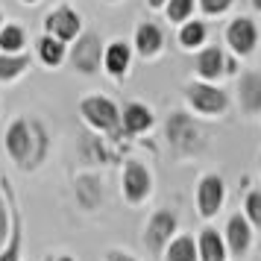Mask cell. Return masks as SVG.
Wrapping results in <instances>:
<instances>
[{
    "label": "cell",
    "instance_id": "484cf974",
    "mask_svg": "<svg viewBox=\"0 0 261 261\" xmlns=\"http://www.w3.org/2000/svg\"><path fill=\"white\" fill-rule=\"evenodd\" d=\"M197 3H200V9H202L205 15L217 18V15H226V12H229L235 0H197Z\"/></svg>",
    "mask_w": 261,
    "mask_h": 261
},
{
    "label": "cell",
    "instance_id": "ac0fdd59",
    "mask_svg": "<svg viewBox=\"0 0 261 261\" xmlns=\"http://www.w3.org/2000/svg\"><path fill=\"white\" fill-rule=\"evenodd\" d=\"M197 261H226V244H223V235L217 232V229H200V235H197Z\"/></svg>",
    "mask_w": 261,
    "mask_h": 261
},
{
    "label": "cell",
    "instance_id": "4fadbf2b",
    "mask_svg": "<svg viewBox=\"0 0 261 261\" xmlns=\"http://www.w3.org/2000/svg\"><path fill=\"white\" fill-rule=\"evenodd\" d=\"M129 47H135V53H138L141 59H155V56H162V50H165V33H162V27L153 24V21L138 24Z\"/></svg>",
    "mask_w": 261,
    "mask_h": 261
},
{
    "label": "cell",
    "instance_id": "f546056e",
    "mask_svg": "<svg viewBox=\"0 0 261 261\" xmlns=\"http://www.w3.org/2000/svg\"><path fill=\"white\" fill-rule=\"evenodd\" d=\"M252 9H255V12H261V0H252Z\"/></svg>",
    "mask_w": 261,
    "mask_h": 261
},
{
    "label": "cell",
    "instance_id": "44dd1931",
    "mask_svg": "<svg viewBox=\"0 0 261 261\" xmlns=\"http://www.w3.org/2000/svg\"><path fill=\"white\" fill-rule=\"evenodd\" d=\"M27 50V33L18 24H3L0 27V53L3 56H15Z\"/></svg>",
    "mask_w": 261,
    "mask_h": 261
},
{
    "label": "cell",
    "instance_id": "5b68a950",
    "mask_svg": "<svg viewBox=\"0 0 261 261\" xmlns=\"http://www.w3.org/2000/svg\"><path fill=\"white\" fill-rule=\"evenodd\" d=\"M185 103H188L197 115L214 118V115H223L226 109H229V94H226L220 85L188 83L185 85Z\"/></svg>",
    "mask_w": 261,
    "mask_h": 261
},
{
    "label": "cell",
    "instance_id": "7402d4cb",
    "mask_svg": "<svg viewBox=\"0 0 261 261\" xmlns=\"http://www.w3.org/2000/svg\"><path fill=\"white\" fill-rule=\"evenodd\" d=\"M165 261H197V244L191 235H176L162 252Z\"/></svg>",
    "mask_w": 261,
    "mask_h": 261
},
{
    "label": "cell",
    "instance_id": "7c38bea8",
    "mask_svg": "<svg viewBox=\"0 0 261 261\" xmlns=\"http://www.w3.org/2000/svg\"><path fill=\"white\" fill-rule=\"evenodd\" d=\"M194 73L200 76V83L217 85L226 76V56L220 47H202L194 59Z\"/></svg>",
    "mask_w": 261,
    "mask_h": 261
},
{
    "label": "cell",
    "instance_id": "52a82bcc",
    "mask_svg": "<svg viewBox=\"0 0 261 261\" xmlns=\"http://www.w3.org/2000/svg\"><path fill=\"white\" fill-rule=\"evenodd\" d=\"M80 33H83V15L76 12V9H71L68 3L56 6V9L47 12V18H44V36L56 38L62 44H71Z\"/></svg>",
    "mask_w": 261,
    "mask_h": 261
},
{
    "label": "cell",
    "instance_id": "9c48e42d",
    "mask_svg": "<svg viewBox=\"0 0 261 261\" xmlns=\"http://www.w3.org/2000/svg\"><path fill=\"white\" fill-rule=\"evenodd\" d=\"M120 191H123L126 202H132V205L144 202L150 194H153V173H150V167L141 165V162H135V159H129V162L123 165Z\"/></svg>",
    "mask_w": 261,
    "mask_h": 261
},
{
    "label": "cell",
    "instance_id": "4316f807",
    "mask_svg": "<svg viewBox=\"0 0 261 261\" xmlns=\"http://www.w3.org/2000/svg\"><path fill=\"white\" fill-rule=\"evenodd\" d=\"M9 226H12V217H9V202L0 197V249L6 247V241H9Z\"/></svg>",
    "mask_w": 261,
    "mask_h": 261
},
{
    "label": "cell",
    "instance_id": "ba28073f",
    "mask_svg": "<svg viewBox=\"0 0 261 261\" xmlns=\"http://www.w3.org/2000/svg\"><path fill=\"white\" fill-rule=\"evenodd\" d=\"M226 202V182L217 173H202L197 182V212L202 220H212L220 214Z\"/></svg>",
    "mask_w": 261,
    "mask_h": 261
},
{
    "label": "cell",
    "instance_id": "cb8c5ba5",
    "mask_svg": "<svg viewBox=\"0 0 261 261\" xmlns=\"http://www.w3.org/2000/svg\"><path fill=\"white\" fill-rule=\"evenodd\" d=\"M194 3H197V0H167L165 3L167 21H170V24H185V21H191Z\"/></svg>",
    "mask_w": 261,
    "mask_h": 261
},
{
    "label": "cell",
    "instance_id": "d6986e66",
    "mask_svg": "<svg viewBox=\"0 0 261 261\" xmlns=\"http://www.w3.org/2000/svg\"><path fill=\"white\" fill-rule=\"evenodd\" d=\"M205 38H208V24L205 21H185V24H179L176 41L182 50H202Z\"/></svg>",
    "mask_w": 261,
    "mask_h": 261
},
{
    "label": "cell",
    "instance_id": "e0dca14e",
    "mask_svg": "<svg viewBox=\"0 0 261 261\" xmlns=\"http://www.w3.org/2000/svg\"><path fill=\"white\" fill-rule=\"evenodd\" d=\"M73 194H76V202L83 205L85 212H94L97 205L103 202V179L97 173H83L73 182Z\"/></svg>",
    "mask_w": 261,
    "mask_h": 261
},
{
    "label": "cell",
    "instance_id": "4dcf8cb0",
    "mask_svg": "<svg viewBox=\"0 0 261 261\" xmlns=\"http://www.w3.org/2000/svg\"><path fill=\"white\" fill-rule=\"evenodd\" d=\"M56 261H73V258H71V255H59Z\"/></svg>",
    "mask_w": 261,
    "mask_h": 261
},
{
    "label": "cell",
    "instance_id": "8992f818",
    "mask_svg": "<svg viewBox=\"0 0 261 261\" xmlns=\"http://www.w3.org/2000/svg\"><path fill=\"white\" fill-rule=\"evenodd\" d=\"M176 229H179V217L173 212H167V208H159V212L147 220V226H144V247L150 249L153 255H162L165 252V247L176 238Z\"/></svg>",
    "mask_w": 261,
    "mask_h": 261
},
{
    "label": "cell",
    "instance_id": "1f68e13d",
    "mask_svg": "<svg viewBox=\"0 0 261 261\" xmlns=\"http://www.w3.org/2000/svg\"><path fill=\"white\" fill-rule=\"evenodd\" d=\"M21 3H38V0H21Z\"/></svg>",
    "mask_w": 261,
    "mask_h": 261
},
{
    "label": "cell",
    "instance_id": "7a4b0ae2",
    "mask_svg": "<svg viewBox=\"0 0 261 261\" xmlns=\"http://www.w3.org/2000/svg\"><path fill=\"white\" fill-rule=\"evenodd\" d=\"M165 138L179 155H197L205 147V132L188 112H170L165 123Z\"/></svg>",
    "mask_w": 261,
    "mask_h": 261
},
{
    "label": "cell",
    "instance_id": "ffe728a7",
    "mask_svg": "<svg viewBox=\"0 0 261 261\" xmlns=\"http://www.w3.org/2000/svg\"><path fill=\"white\" fill-rule=\"evenodd\" d=\"M30 65H33V59H30V53H15V56H3L0 53V83H15L18 76H24L27 71H30Z\"/></svg>",
    "mask_w": 261,
    "mask_h": 261
},
{
    "label": "cell",
    "instance_id": "f1b7e54d",
    "mask_svg": "<svg viewBox=\"0 0 261 261\" xmlns=\"http://www.w3.org/2000/svg\"><path fill=\"white\" fill-rule=\"evenodd\" d=\"M147 3H150V9H165L167 0H147Z\"/></svg>",
    "mask_w": 261,
    "mask_h": 261
},
{
    "label": "cell",
    "instance_id": "3957f363",
    "mask_svg": "<svg viewBox=\"0 0 261 261\" xmlns=\"http://www.w3.org/2000/svg\"><path fill=\"white\" fill-rule=\"evenodd\" d=\"M103 47L106 44H103V38L97 36V33H80L71 41L65 62L71 65L73 71L85 73V76H94L103 68Z\"/></svg>",
    "mask_w": 261,
    "mask_h": 261
},
{
    "label": "cell",
    "instance_id": "83f0119b",
    "mask_svg": "<svg viewBox=\"0 0 261 261\" xmlns=\"http://www.w3.org/2000/svg\"><path fill=\"white\" fill-rule=\"evenodd\" d=\"M106 261H138L132 252H126V249H118V247H112L106 249Z\"/></svg>",
    "mask_w": 261,
    "mask_h": 261
},
{
    "label": "cell",
    "instance_id": "603a6c76",
    "mask_svg": "<svg viewBox=\"0 0 261 261\" xmlns=\"http://www.w3.org/2000/svg\"><path fill=\"white\" fill-rule=\"evenodd\" d=\"M65 56H68V44H62V41H56L50 36L38 38V59L44 62L47 68H59L65 62Z\"/></svg>",
    "mask_w": 261,
    "mask_h": 261
},
{
    "label": "cell",
    "instance_id": "d6a6232c",
    "mask_svg": "<svg viewBox=\"0 0 261 261\" xmlns=\"http://www.w3.org/2000/svg\"><path fill=\"white\" fill-rule=\"evenodd\" d=\"M0 27H3V12H0Z\"/></svg>",
    "mask_w": 261,
    "mask_h": 261
},
{
    "label": "cell",
    "instance_id": "8fae6325",
    "mask_svg": "<svg viewBox=\"0 0 261 261\" xmlns=\"http://www.w3.org/2000/svg\"><path fill=\"white\" fill-rule=\"evenodd\" d=\"M223 244H226V255H247L252 247V226L247 223V217L238 212L226 220V232H223Z\"/></svg>",
    "mask_w": 261,
    "mask_h": 261
},
{
    "label": "cell",
    "instance_id": "9a60e30c",
    "mask_svg": "<svg viewBox=\"0 0 261 261\" xmlns=\"http://www.w3.org/2000/svg\"><path fill=\"white\" fill-rule=\"evenodd\" d=\"M129 62H132V47L123 38H115V41H109L106 47H103V71L109 76H115V80L126 76Z\"/></svg>",
    "mask_w": 261,
    "mask_h": 261
},
{
    "label": "cell",
    "instance_id": "277c9868",
    "mask_svg": "<svg viewBox=\"0 0 261 261\" xmlns=\"http://www.w3.org/2000/svg\"><path fill=\"white\" fill-rule=\"evenodd\" d=\"M80 115L83 120L97 132V135H109V132H120V109L103 94H91L80 103Z\"/></svg>",
    "mask_w": 261,
    "mask_h": 261
},
{
    "label": "cell",
    "instance_id": "2e32d148",
    "mask_svg": "<svg viewBox=\"0 0 261 261\" xmlns=\"http://www.w3.org/2000/svg\"><path fill=\"white\" fill-rule=\"evenodd\" d=\"M153 123H155L153 109L144 106V103H126L123 112H120V129L126 132V135H141V132H147Z\"/></svg>",
    "mask_w": 261,
    "mask_h": 261
},
{
    "label": "cell",
    "instance_id": "836d02e7",
    "mask_svg": "<svg viewBox=\"0 0 261 261\" xmlns=\"http://www.w3.org/2000/svg\"><path fill=\"white\" fill-rule=\"evenodd\" d=\"M106 3H115V0H106Z\"/></svg>",
    "mask_w": 261,
    "mask_h": 261
},
{
    "label": "cell",
    "instance_id": "5bb4252c",
    "mask_svg": "<svg viewBox=\"0 0 261 261\" xmlns=\"http://www.w3.org/2000/svg\"><path fill=\"white\" fill-rule=\"evenodd\" d=\"M238 106L244 115H261V73L244 71L238 76Z\"/></svg>",
    "mask_w": 261,
    "mask_h": 261
},
{
    "label": "cell",
    "instance_id": "d4e9b609",
    "mask_svg": "<svg viewBox=\"0 0 261 261\" xmlns=\"http://www.w3.org/2000/svg\"><path fill=\"white\" fill-rule=\"evenodd\" d=\"M244 217L252 229H261V191H249L244 200Z\"/></svg>",
    "mask_w": 261,
    "mask_h": 261
},
{
    "label": "cell",
    "instance_id": "30bf717a",
    "mask_svg": "<svg viewBox=\"0 0 261 261\" xmlns=\"http://www.w3.org/2000/svg\"><path fill=\"white\" fill-rule=\"evenodd\" d=\"M226 44H229V50H232L235 56H241V59L252 56V50L258 44V27H255V21L247 18V15L232 18L229 27H226Z\"/></svg>",
    "mask_w": 261,
    "mask_h": 261
},
{
    "label": "cell",
    "instance_id": "6da1fadb",
    "mask_svg": "<svg viewBox=\"0 0 261 261\" xmlns=\"http://www.w3.org/2000/svg\"><path fill=\"white\" fill-rule=\"evenodd\" d=\"M3 144H6L9 159H12L21 170H36V167H41V162L47 159L50 135L38 120L18 118V120L9 123Z\"/></svg>",
    "mask_w": 261,
    "mask_h": 261
}]
</instances>
